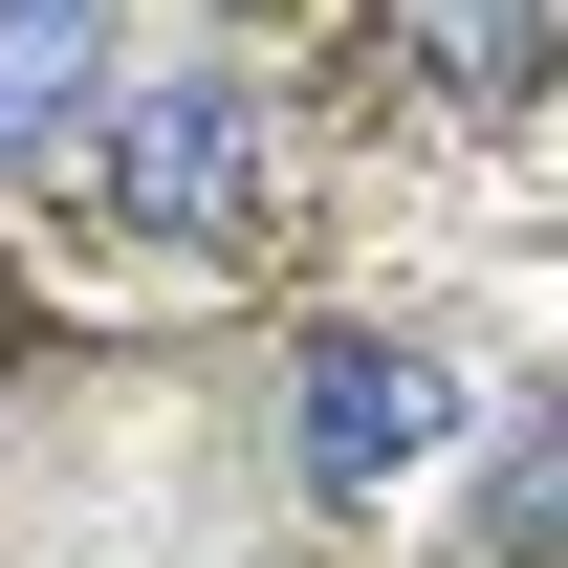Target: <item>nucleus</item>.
<instances>
[{
	"mask_svg": "<svg viewBox=\"0 0 568 568\" xmlns=\"http://www.w3.org/2000/svg\"><path fill=\"white\" fill-rule=\"evenodd\" d=\"M284 437H306V503H394L459 437V372L416 351V328H306V394H284Z\"/></svg>",
	"mask_w": 568,
	"mask_h": 568,
	"instance_id": "obj_1",
	"label": "nucleus"
},
{
	"mask_svg": "<svg viewBox=\"0 0 568 568\" xmlns=\"http://www.w3.org/2000/svg\"><path fill=\"white\" fill-rule=\"evenodd\" d=\"M88 175H110L153 241H219V219L263 197V110H241L219 67H175V88H110V110H88Z\"/></svg>",
	"mask_w": 568,
	"mask_h": 568,
	"instance_id": "obj_2",
	"label": "nucleus"
},
{
	"mask_svg": "<svg viewBox=\"0 0 568 568\" xmlns=\"http://www.w3.org/2000/svg\"><path fill=\"white\" fill-rule=\"evenodd\" d=\"M88 110H110V22H88V0H0V175L67 153Z\"/></svg>",
	"mask_w": 568,
	"mask_h": 568,
	"instance_id": "obj_3",
	"label": "nucleus"
}]
</instances>
